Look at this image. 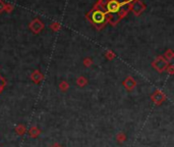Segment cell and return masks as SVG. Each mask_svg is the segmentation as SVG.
Instances as JSON below:
<instances>
[{
    "instance_id": "9c48e42d",
    "label": "cell",
    "mask_w": 174,
    "mask_h": 147,
    "mask_svg": "<svg viewBox=\"0 0 174 147\" xmlns=\"http://www.w3.org/2000/svg\"><path fill=\"white\" fill-rule=\"evenodd\" d=\"M144 9H145V5L140 1L136 2V3L133 4V6H132V10H133L134 14H136V15H138Z\"/></svg>"
},
{
    "instance_id": "3957f363",
    "label": "cell",
    "mask_w": 174,
    "mask_h": 147,
    "mask_svg": "<svg viewBox=\"0 0 174 147\" xmlns=\"http://www.w3.org/2000/svg\"><path fill=\"white\" fill-rule=\"evenodd\" d=\"M151 100L156 105H161L165 100H166V95L161 90H156L152 95H151Z\"/></svg>"
},
{
    "instance_id": "4fadbf2b",
    "label": "cell",
    "mask_w": 174,
    "mask_h": 147,
    "mask_svg": "<svg viewBox=\"0 0 174 147\" xmlns=\"http://www.w3.org/2000/svg\"><path fill=\"white\" fill-rule=\"evenodd\" d=\"M164 57L165 59H166L167 61H169V60H172L173 59V57H174V53H173V51L171 50V49H169V50H167L166 52L164 53Z\"/></svg>"
},
{
    "instance_id": "ac0fdd59",
    "label": "cell",
    "mask_w": 174,
    "mask_h": 147,
    "mask_svg": "<svg viewBox=\"0 0 174 147\" xmlns=\"http://www.w3.org/2000/svg\"><path fill=\"white\" fill-rule=\"evenodd\" d=\"M166 71L168 72L169 75H173L174 74V68H173V65H169L168 67H167Z\"/></svg>"
},
{
    "instance_id": "ba28073f",
    "label": "cell",
    "mask_w": 174,
    "mask_h": 147,
    "mask_svg": "<svg viewBox=\"0 0 174 147\" xmlns=\"http://www.w3.org/2000/svg\"><path fill=\"white\" fill-rule=\"evenodd\" d=\"M28 132H29V135L32 138H38L39 136L41 135V133H42V131H41L37 126H32V127L29 129Z\"/></svg>"
},
{
    "instance_id": "44dd1931",
    "label": "cell",
    "mask_w": 174,
    "mask_h": 147,
    "mask_svg": "<svg viewBox=\"0 0 174 147\" xmlns=\"http://www.w3.org/2000/svg\"><path fill=\"white\" fill-rule=\"evenodd\" d=\"M50 147H62V146H61V144H59V143H57V142H55V143H53Z\"/></svg>"
},
{
    "instance_id": "9a60e30c",
    "label": "cell",
    "mask_w": 174,
    "mask_h": 147,
    "mask_svg": "<svg viewBox=\"0 0 174 147\" xmlns=\"http://www.w3.org/2000/svg\"><path fill=\"white\" fill-rule=\"evenodd\" d=\"M5 85H6L5 80H4L3 77H1V75H0V94H1L2 91H3L4 87H5Z\"/></svg>"
},
{
    "instance_id": "e0dca14e",
    "label": "cell",
    "mask_w": 174,
    "mask_h": 147,
    "mask_svg": "<svg viewBox=\"0 0 174 147\" xmlns=\"http://www.w3.org/2000/svg\"><path fill=\"white\" fill-rule=\"evenodd\" d=\"M93 63V61H92V59L91 58H86L84 60V65H86V67H91V65Z\"/></svg>"
},
{
    "instance_id": "8992f818",
    "label": "cell",
    "mask_w": 174,
    "mask_h": 147,
    "mask_svg": "<svg viewBox=\"0 0 174 147\" xmlns=\"http://www.w3.org/2000/svg\"><path fill=\"white\" fill-rule=\"evenodd\" d=\"M122 85H123V87L127 91H132L136 87L138 83H136V81L134 80L132 77L129 76V77H127V78H126L123 82H122Z\"/></svg>"
},
{
    "instance_id": "ffe728a7",
    "label": "cell",
    "mask_w": 174,
    "mask_h": 147,
    "mask_svg": "<svg viewBox=\"0 0 174 147\" xmlns=\"http://www.w3.org/2000/svg\"><path fill=\"white\" fill-rule=\"evenodd\" d=\"M4 9H5V4H4L1 0H0V12L3 11Z\"/></svg>"
},
{
    "instance_id": "5b68a950",
    "label": "cell",
    "mask_w": 174,
    "mask_h": 147,
    "mask_svg": "<svg viewBox=\"0 0 174 147\" xmlns=\"http://www.w3.org/2000/svg\"><path fill=\"white\" fill-rule=\"evenodd\" d=\"M30 29L35 34H39V33L44 29V25H43V23L41 22L39 18H36V20H34L30 24Z\"/></svg>"
},
{
    "instance_id": "52a82bcc",
    "label": "cell",
    "mask_w": 174,
    "mask_h": 147,
    "mask_svg": "<svg viewBox=\"0 0 174 147\" xmlns=\"http://www.w3.org/2000/svg\"><path fill=\"white\" fill-rule=\"evenodd\" d=\"M31 79H32V81L35 84H39V83H41L44 80V75L41 73L40 71L36 70V71H34L32 73V75H31Z\"/></svg>"
},
{
    "instance_id": "5bb4252c",
    "label": "cell",
    "mask_w": 174,
    "mask_h": 147,
    "mask_svg": "<svg viewBox=\"0 0 174 147\" xmlns=\"http://www.w3.org/2000/svg\"><path fill=\"white\" fill-rule=\"evenodd\" d=\"M69 88V84H68L66 81H62L61 83L59 84V89L62 91V92H66Z\"/></svg>"
},
{
    "instance_id": "d6986e66",
    "label": "cell",
    "mask_w": 174,
    "mask_h": 147,
    "mask_svg": "<svg viewBox=\"0 0 174 147\" xmlns=\"http://www.w3.org/2000/svg\"><path fill=\"white\" fill-rule=\"evenodd\" d=\"M50 28L53 29V30H55V31H57V30H59V29H60V26L58 24H56V23H54V24L51 25Z\"/></svg>"
},
{
    "instance_id": "7a4b0ae2",
    "label": "cell",
    "mask_w": 174,
    "mask_h": 147,
    "mask_svg": "<svg viewBox=\"0 0 174 147\" xmlns=\"http://www.w3.org/2000/svg\"><path fill=\"white\" fill-rule=\"evenodd\" d=\"M168 65H169V63L164 57L161 56V55L160 56H157L152 63V67L154 68L158 73H163L164 71H166Z\"/></svg>"
},
{
    "instance_id": "8fae6325",
    "label": "cell",
    "mask_w": 174,
    "mask_h": 147,
    "mask_svg": "<svg viewBox=\"0 0 174 147\" xmlns=\"http://www.w3.org/2000/svg\"><path fill=\"white\" fill-rule=\"evenodd\" d=\"M116 141L119 142V143H123V142L126 141V135L123 133V132H119V133L116 134L115 136Z\"/></svg>"
},
{
    "instance_id": "30bf717a",
    "label": "cell",
    "mask_w": 174,
    "mask_h": 147,
    "mask_svg": "<svg viewBox=\"0 0 174 147\" xmlns=\"http://www.w3.org/2000/svg\"><path fill=\"white\" fill-rule=\"evenodd\" d=\"M15 133L17 134L18 136H24V134L27 133V128L24 124H18L15 127Z\"/></svg>"
},
{
    "instance_id": "7c38bea8",
    "label": "cell",
    "mask_w": 174,
    "mask_h": 147,
    "mask_svg": "<svg viewBox=\"0 0 174 147\" xmlns=\"http://www.w3.org/2000/svg\"><path fill=\"white\" fill-rule=\"evenodd\" d=\"M76 84H78L80 87H85L87 84H88V80H87V78H85L84 76H80L76 79Z\"/></svg>"
},
{
    "instance_id": "277c9868",
    "label": "cell",
    "mask_w": 174,
    "mask_h": 147,
    "mask_svg": "<svg viewBox=\"0 0 174 147\" xmlns=\"http://www.w3.org/2000/svg\"><path fill=\"white\" fill-rule=\"evenodd\" d=\"M121 5L119 0H109L106 4V9L109 12H117L120 10Z\"/></svg>"
},
{
    "instance_id": "6da1fadb",
    "label": "cell",
    "mask_w": 174,
    "mask_h": 147,
    "mask_svg": "<svg viewBox=\"0 0 174 147\" xmlns=\"http://www.w3.org/2000/svg\"><path fill=\"white\" fill-rule=\"evenodd\" d=\"M91 20H92L96 26L103 27L107 20V16L104 11H102V10L100 9H96L93 11V14L92 16H91Z\"/></svg>"
},
{
    "instance_id": "2e32d148",
    "label": "cell",
    "mask_w": 174,
    "mask_h": 147,
    "mask_svg": "<svg viewBox=\"0 0 174 147\" xmlns=\"http://www.w3.org/2000/svg\"><path fill=\"white\" fill-rule=\"evenodd\" d=\"M105 54H106V57H107V58L110 59V60H112V59L115 57V54H114V53H113L111 50L106 51V53H105Z\"/></svg>"
}]
</instances>
